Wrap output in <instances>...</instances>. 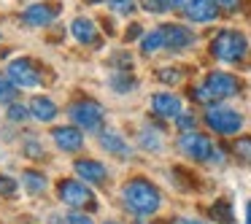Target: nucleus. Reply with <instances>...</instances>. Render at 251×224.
<instances>
[{"instance_id":"obj_22","label":"nucleus","mask_w":251,"mask_h":224,"mask_svg":"<svg viewBox=\"0 0 251 224\" xmlns=\"http://www.w3.org/2000/svg\"><path fill=\"white\" fill-rule=\"evenodd\" d=\"M17 95H19V87H17V84H14L8 76H0V105L17 103Z\"/></svg>"},{"instance_id":"obj_29","label":"nucleus","mask_w":251,"mask_h":224,"mask_svg":"<svg viewBox=\"0 0 251 224\" xmlns=\"http://www.w3.org/2000/svg\"><path fill=\"white\" fill-rule=\"evenodd\" d=\"M65 224H92V216L87 211H71L65 216Z\"/></svg>"},{"instance_id":"obj_32","label":"nucleus","mask_w":251,"mask_h":224,"mask_svg":"<svg viewBox=\"0 0 251 224\" xmlns=\"http://www.w3.org/2000/svg\"><path fill=\"white\" fill-rule=\"evenodd\" d=\"M216 6H219V11L232 14V11H238V8H240V0H216Z\"/></svg>"},{"instance_id":"obj_5","label":"nucleus","mask_w":251,"mask_h":224,"mask_svg":"<svg viewBox=\"0 0 251 224\" xmlns=\"http://www.w3.org/2000/svg\"><path fill=\"white\" fill-rule=\"evenodd\" d=\"M57 197L60 202H65L73 211H87V208H95V195L89 189V184H84L81 178H62L57 184Z\"/></svg>"},{"instance_id":"obj_16","label":"nucleus","mask_w":251,"mask_h":224,"mask_svg":"<svg viewBox=\"0 0 251 224\" xmlns=\"http://www.w3.org/2000/svg\"><path fill=\"white\" fill-rule=\"evenodd\" d=\"M73 170L87 184H105V165L98 162V159H76Z\"/></svg>"},{"instance_id":"obj_35","label":"nucleus","mask_w":251,"mask_h":224,"mask_svg":"<svg viewBox=\"0 0 251 224\" xmlns=\"http://www.w3.org/2000/svg\"><path fill=\"white\" fill-rule=\"evenodd\" d=\"M170 224H202V222H197V219H189V216H178V219H173Z\"/></svg>"},{"instance_id":"obj_34","label":"nucleus","mask_w":251,"mask_h":224,"mask_svg":"<svg viewBox=\"0 0 251 224\" xmlns=\"http://www.w3.org/2000/svg\"><path fill=\"white\" fill-rule=\"evenodd\" d=\"M143 8H146V11H151V14H165V8H162V3H159V0H143Z\"/></svg>"},{"instance_id":"obj_31","label":"nucleus","mask_w":251,"mask_h":224,"mask_svg":"<svg viewBox=\"0 0 251 224\" xmlns=\"http://www.w3.org/2000/svg\"><path fill=\"white\" fill-rule=\"evenodd\" d=\"M176 124H178V130L192 132V130H195V116H192V114H181L178 119H176Z\"/></svg>"},{"instance_id":"obj_17","label":"nucleus","mask_w":251,"mask_h":224,"mask_svg":"<svg viewBox=\"0 0 251 224\" xmlns=\"http://www.w3.org/2000/svg\"><path fill=\"white\" fill-rule=\"evenodd\" d=\"M30 114H33L35 122H44V124H49V122H54L57 116H60V108H57L54 100L44 98V95H35L33 100H30Z\"/></svg>"},{"instance_id":"obj_30","label":"nucleus","mask_w":251,"mask_h":224,"mask_svg":"<svg viewBox=\"0 0 251 224\" xmlns=\"http://www.w3.org/2000/svg\"><path fill=\"white\" fill-rule=\"evenodd\" d=\"M159 3H162L165 11H184L192 0H159Z\"/></svg>"},{"instance_id":"obj_27","label":"nucleus","mask_w":251,"mask_h":224,"mask_svg":"<svg viewBox=\"0 0 251 224\" xmlns=\"http://www.w3.org/2000/svg\"><path fill=\"white\" fill-rule=\"evenodd\" d=\"M19 192V181L11 175H0V197H17Z\"/></svg>"},{"instance_id":"obj_19","label":"nucleus","mask_w":251,"mask_h":224,"mask_svg":"<svg viewBox=\"0 0 251 224\" xmlns=\"http://www.w3.org/2000/svg\"><path fill=\"white\" fill-rule=\"evenodd\" d=\"M162 49H165V35H162V27H154L151 33L141 35V51H143L146 57L157 54V51H162Z\"/></svg>"},{"instance_id":"obj_15","label":"nucleus","mask_w":251,"mask_h":224,"mask_svg":"<svg viewBox=\"0 0 251 224\" xmlns=\"http://www.w3.org/2000/svg\"><path fill=\"white\" fill-rule=\"evenodd\" d=\"M71 33H73V38L78 41V44H84V46H98V41H100V35H98V25L92 22V19H87V17H76L71 22Z\"/></svg>"},{"instance_id":"obj_20","label":"nucleus","mask_w":251,"mask_h":224,"mask_svg":"<svg viewBox=\"0 0 251 224\" xmlns=\"http://www.w3.org/2000/svg\"><path fill=\"white\" fill-rule=\"evenodd\" d=\"M208 216H211L213 222H219V224H232L235 222L232 205H229L227 200H216V202H213L211 211H208Z\"/></svg>"},{"instance_id":"obj_9","label":"nucleus","mask_w":251,"mask_h":224,"mask_svg":"<svg viewBox=\"0 0 251 224\" xmlns=\"http://www.w3.org/2000/svg\"><path fill=\"white\" fill-rule=\"evenodd\" d=\"M51 141H54V146L60 149V151L76 154V151H81V146H84V132L78 130L76 124H71V127H54V130H51Z\"/></svg>"},{"instance_id":"obj_10","label":"nucleus","mask_w":251,"mask_h":224,"mask_svg":"<svg viewBox=\"0 0 251 224\" xmlns=\"http://www.w3.org/2000/svg\"><path fill=\"white\" fill-rule=\"evenodd\" d=\"M60 14V6H51V3H35V6H27L22 14V22L27 27H49L51 22Z\"/></svg>"},{"instance_id":"obj_14","label":"nucleus","mask_w":251,"mask_h":224,"mask_svg":"<svg viewBox=\"0 0 251 224\" xmlns=\"http://www.w3.org/2000/svg\"><path fill=\"white\" fill-rule=\"evenodd\" d=\"M98 141H100V146H103L108 154H114V157H119V159H130V157H132L130 143H127L116 130H103V132L98 135Z\"/></svg>"},{"instance_id":"obj_8","label":"nucleus","mask_w":251,"mask_h":224,"mask_svg":"<svg viewBox=\"0 0 251 224\" xmlns=\"http://www.w3.org/2000/svg\"><path fill=\"white\" fill-rule=\"evenodd\" d=\"M6 76L11 78V81L17 84L19 89L38 87V81H41V71H38V65H35L33 60H27V57H19V60H11V62H8Z\"/></svg>"},{"instance_id":"obj_26","label":"nucleus","mask_w":251,"mask_h":224,"mask_svg":"<svg viewBox=\"0 0 251 224\" xmlns=\"http://www.w3.org/2000/svg\"><path fill=\"white\" fill-rule=\"evenodd\" d=\"M141 146L146 149V151H162V141H159V135H154L151 130H143L141 132Z\"/></svg>"},{"instance_id":"obj_6","label":"nucleus","mask_w":251,"mask_h":224,"mask_svg":"<svg viewBox=\"0 0 251 224\" xmlns=\"http://www.w3.org/2000/svg\"><path fill=\"white\" fill-rule=\"evenodd\" d=\"M205 124H208V130H213L216 135H238L240 130H243V116L238 114V111H232V108H227V105H208V111H205Z\"/></svg>"},{"instance_id":"obj_2","label":"nucleus","mask_w":251,"mask_h":224,"mask_svg":"<svg viewBox=\"0 0 251 224\" xmlns=\"http://www.w3.org/2000/svg\"><path fill=\"white\" fill-rule=\"evenodd\" d=\"M122 200L138 216H151L162 205V195L149 178H130L122 186Z\"/></svg>"},{"instance_id":"obj_28","label":"nucleus","mask_w":251,"mask_h":224,"mask_svg":"<svg viewBox=\"0 0 251 224\" xmlns=\"http://www.w3.org/2000/svg\"><path fill=\"white\" fill-rule=\"evenodd\" d=\"M105 3H108V8L116 14H132L135 11V0H105Z\"/></svg>"},{"instance_id":"obj_33","label":"nucleus","mask_w":251,"mask_h":224,"mask_svg":"<svg viewBox=\"0 0 251 224\" xmlns=\"http://www.w3.org/2000/svg\"><path fill=\"white\" fill-rule=\"evenodd\" d=\"M25 154H27V157H33V159H41L44 157V151H41V146L35 141H27L25 143Z\"/></svg>"},{"instance_id":"obj_18","label":"nucleus","mask_w":251,"mask_h":224,"mask_svg":"<svg viewBox=\"0 0 251 224\" xmlns=\"http://www.w3.org/2000/svg\"><path fill=\"white\" fill-rule=\"evenodd\" d=\"M46 184H49V178H46L41 170H25L22 173V189L27 192L30 197H38L46 192Z\"/></svg>"},{"instance_id":"obj_37","label":"nucleus","mask_w":251,"mask_h":224,"mask_svg":"<svg viewBox=\"0 0 251 224\" xmlns=\"http://www.w3.org/2000/svg\"><path fill=\"white\" fill-rule=\"evenodd\" d=\"M246 224H251V202H246Z\"/></svg>"},{"instance_id":"obj_24","label":"nucleus","mask_w":251,"mask_h":224,"mask_svg":"<svg viewBox=\"0 0 251 224\" xmlns=\"http://www.w3.org/2000/svg\"><path fill=\"white\" fill-rule=\"evenodd\" d=\"M232 154L240 159V162H251V135H243L235 141L232 146Z\"/></svg>"},{"instance_id":"obj_4","label":"nucleus","mask_w":251,"mask_h":224,"mask_svg":"<svg viewBox=\"0 0 251 224\" xmlns=\"http://www.w3.org/2000/svg\"><path fill=\"white\" fill-rule=\"evenodd\" d=\"M68 116H71V122L78 127V130H87V132H103L105 130V111L103 105L98 103V100H76V103H71V108H68Z\"/></svg>"},{"instance_id":"obj_25","label":"nucleus","mask_w":251,"mask_h":224,"mask_svg":"<svg viewBox=\"0 0 251 224\" xmlns=\"http://www.w3.org/2000/svg\"><path fill=\"white\" fill-rule=\"evenodd\" d=\"M157 78L162 84H168V87H173V84H178L181 78H184V73L178 71V68H159L157 71Z\"/></svg>"},{"instance_id":"obj_12","label":"nucleus","mask_w":251,"mask_h":224,"mask_svg":"<svg viewBox=\"0 0 251 224\" xmlns=\"http://www.w3.org/2000/svg\"><path fill=\"white\" fill-rule=\"evenodd\" d=\"M151 114L162 116V119H178L184 114L181 108V98L173 92H157L151 95Z\"/></svg>"},{"instance_id":"obj_11","label":"nucleus","mask_w":251,"mask_h":224,"mask_svg":"<svg viewBox=\"0 0 251 224\" xmlns=\"http://www.w3.org/2000/svg\"><path fill=\"white\" fill-rule=\"evenodd\" d=\"M162 35L168 51H184L189 46H195V33L184 25H162Z\"/></svg>"},{"instance_id":"obj_1","label":"nucleus","mask_w":251,"mask_h":224,"mask_svg":"<svg viewBox=\"0 0 251 224\" xmlns=\"http://www.w3.org/2000/svg\"><path fill=\"white\" fill-rule=\"evenodd\" d=\"M238 92H240L238 76L224 73V71H211L205 76V81L197 84V87L192 89V100L208 108V105H216V103H222V100H227V98H235Z\"/></svg>"},{"instance_id":"obj_13","label":"nucleus","mask_w":251,"mask_h":224,"mask_svg":"<svg viewBox=\"0 0 251 224\" xmlns=\"http://www.w3.org/2000/svg\"><path fill=\"white\" fill-rule=\"evenodd\" d=\"M181 14H184L189 22L205 25V22H213V19L219 17V6H216V0H192Z\"/></svg>"},{"instance_id":"obj_23","label":"nucleus","mask_w":251,"mask_h":224,"mask_svg":"<svg viewBox=\"0 0 251 224\" xmlns=\"http://www.w3.org/2000/svg\"><path fill=\"white\" fill-rule=\"evenodd\" d=\"M8 122H17V124H22V122L33 119V114H30V105H22V103H11L6 111Z\"/></svg>"},{"instance_id":"obj_21","label":"nucleus","mask_w":251,"mask_h":224,"mask_svg":"<svg viewBox=\"0 0 251 224\" xmlns=\"http://www.w3.org/2000/svg\"><path fill=\"white\" fill-rule=\"evenodd\" d=\"M111 87H114V92L125 95V92H132L138 87V81H135V76H130V71H119L111 76Z\"/></svg>"},{"instance_id":"obj_7","label":"nucleus","mask_w":251,"mask_h":224,"mask_svg":"<svg viewBox=\"0 0 251 224\" xmlns=\"http://www.w3.org/2000/svg\"><path fill=\"white\" fill-rule=\"evenodd\" d=\"M178 149L184 157L195 159V162H208V159L213 157V143L208 135H202V132L192 130V132H184V135L178 138Z\"/></svg>"},{"instance_id":"obj_3","label":"nucleus","mask_w":251,"mask_h":224,"mask_svg":"<svg viewBox=\"0 0 251 224\" xmlns=\"http://www.w3.org/2000/svg\"><path fill=\"white\" fill-rule=\"evenodd\" d=\"M211 54L219 62H240L249 54V38L240 30H219L211 41Z\"/></svg>"},{"instance_id":"obj_38","label":"nucleus","mask_w":251,"mask_h":224,"mask_svg":"<svg viewBox=\"0 0 251 224\" xmlns=\"http://www.w3.org/2000/svg\"><path fill=\"white\" fill-rule=\"evenodd\" d=\"M103 224H119V222H103Z\"/></svg>"},{"instance_id":"obj_36","label":"nucleus","mask_w":251,"mask_h":224,"mask_svg":"<svg viewBox=\"0 0 251 224\" xmlns=\"http://www.w3.org/2000/svg\"><path fill=\"white\" fill-rule=\"evenodd\" d=\"M138 35H141V27H138V25H132V27H127V41L138 38Z\"/></svg>"}]
</instances>
